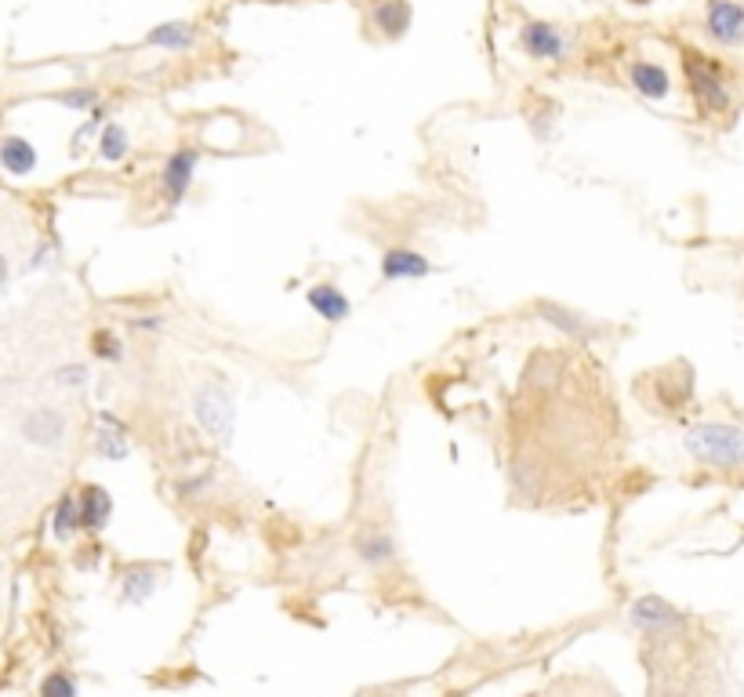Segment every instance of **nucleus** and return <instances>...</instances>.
<instances>
[{
  "mask_svg": "<svg viewBox=\"0 0 744 697\" xmlns=\"http://www.w3.org/2000/svg\"><path fill=\"white\" fill-rule=\"evenodd\" d=\"M683 444L701 465H715V469H740L744 465V429L740 426L701 422V426L686 429Z\"/></svg>",
  "mask_w": 744,
  "mask_h": 697,
  "instance_id": "obj_1",
  "label": "nucleus"
},
{
  "mask_svg": "<svg viewBox=\"0 0 744 697\" xmlns=\"http://www.w3.org/2000/svg\"><path fill=\"white\" fill-rule=\"evenodd\" d=\"M193 410L200 417V426L218 444H229V436H233V399H229V392L222 385H215V381L200 385L197 396H193Z\"/></svg>",
  "mask_w": 744,
  "mask_h": 697,
  "instance_id": "obj_2",
  "label": "nucleus"
},
{
  "mask_svg": "<svg viewBox=\"0 0 744 697\" xmlns=\"http://www.w3.org/2000/svg\"><path fill=\"white\" fill-rule=\"evenodd\" d=\"M686 80H690V91L697 98V105L704 113H722L730 105V87L726 80L719 77V69L712 62H704L701 55H686Z\"/></svg>",
  "mask_w": 744,
  "mask_h": 697,
  "instance_id": "obj_3",
  "label": "nucleus"
},
{
  "mask_svg": "<svg viewBox=\"0 0 744 697\" xmlns=\"http://www.w3.org/2000/svg\"><path fill=\"white\" fill-rule=\"evenodd\" d=\"M704 30L715 44L740 48L744 44V5L740 0H712L704 15Z\"/></svg>",
  "mask_w": 744,
  "mask_h": 697,
  "instance_id": "obj_4",
  "label": "nucleus"
},
{
  "mask_svg": "<svg viewBox=\"0 0 744 697\" xmlns=\"http://www.w3.org/2000/svg\"><path fill=\"white\" fill-rule=\"evenodd\" d=\"M629 618H632V625H639L643 632H675V628H683L686 625V618L668 603V600H661V596H639L632 607H629Z\"/></svg>",
  "mask_w": 744,
  "mask_h": 697,
  "instance_id": "obj_5",
  "label": "nucleus"
},
{
  "mask_svg": "<svg viewBox=\"0 0 744 697\" xmlns=\"http://www.w3.org/2000/svg\"><path fill=\"white\" fill-rule=\"evenodd\" d=\"M519 44L530 59H552L556 62V59L566 55V37L548 23H527L523 33H519Z\"/></svg>",
  "mask_w": 744,
  "mask_h": 697,
  "instance_id": "obj_6",
  "label": "nucleus"
},
{
  "mask_svg": "<svg viewBox=\"0 0 744 697\" xmlns=\"http://www.w3.org/2000/svg\"><path fill=\"white\" fill-rule=\"evenodd\" d=\"M197 153L193 150H179L168 164H164V193L168 200H182L193 186V175H197Z\"/></svg>",
  "mask_w": 744,
  "mask_h": 697,
  "instance_id": "obj_7",
  "label": "nucleus"
},
{
  "mask_svg": "<svg viewBox=\"0 0 744 697\" xmlns=\"http://www.w3.org/2000/svg\"><path fill=\"white\" fill-rule=\"evenodd\" d=\"M410 5L407 0H378V5L371 8V23L381 30V37H389V41H396V37H403L407 30H410Z\"/></svg>",
  "mask_w": 744,
  "mask_h": 697,
  "instance_id": "obj_8",
  "label": "nucleus"
},
{
  "mask_svg": "<svg viewBox=\"0 0 744 697\" xmlns=\"http://www.w3.org/2000/svg\"><path fill=\"white\" fill-rule=\"evenodd\" d=\"M381 272H385V280H421V276L432 272V265L421 254L400 247V251H389L381 258Z\"/></svg>",
  "mask_w": 744,
  "mask_h": 697,
  "instance_id": "obj_9",
  "label": "nucleus"
},
{
  "mask_svg": "<svg viewBox=\"0 0 744 697\" xmlns=\"http://www.w3.org/2000/svg\"><path fill=\"white\" fill-rule=\"evenodd\" d=\"M309 306L327 320V324H342L345 316H349V298L338 291V288H331V284H317V288H309Z\"/></svg>",
  "mask_w": 744,
  "mask_h": 697,
  "instance_id": "obj_10",
  "label": "nucleus"
},
{
  "mask_svg": "<svg viewBox=\"0 0 744 697\" xmlns=\"http://www.w3.org/2000/svg\"><path fill=\"white\" fill-rule=\"evenodd\" d=\"M632 87L643 95V98H668L672 84H668V73L654 62H632Z\"/></svg>",
  "mask_w": 744,
  "mask_h": 697,
  "instance_id": "obj_11",
  "label": "nucleus"
},
{
  "mask_svg": "<svg viewBox=\"0 0 744 697\" xmlns=\"http://www.w3.org/2000/svg\"><path fill=\"white\" fill-rule=\"evenodd\" d=\"M109 516H113V498L102 487H87L80 494V523L87 530H102L109 523Z\"/></svg>",
  "mask_w": 744,
  "mask_h": 697,
  "instance_id": "obj_12",
  "label": "nucleus"
},
{
  "mask_svg": "<svg viewBox=\"0 0 744 697\" xmlns=\"http://www.w3.org/2000/svg\"><path fill=\"white\" fill-rule=\"evenodd\" d=\"M95 444H98V454L102 458H113V462H120V458H127V440H124V429H120V422L113 414H98V433H95Z\"/></svg>",
  "mask_w": 744,
  "mask_h": 697,
  "instance_id": "obj_13",
  "label": "nucleus"
},
{
  "mask_svg": "<svg viewBox=\"0 0 744 697\" xmlns=\"http://www.w3.org/2000/svg\"><path fill=\"white\" fill-rule=\"evenodd\" d=\"M149 44L168 51H189L197 44V30L189 23H161L157 30H149Z\"/></svg>",
  "mask_w": 744,
  "mask_h": 697,
  "instance_id": "obj_14",
  "label": "nucleus"
},
{
  "mask_svg": "<svg viewBox=\"0 0 744 697\" xmlns=\"http://www.w3.org/2000/svg\"><path fill=\"white\" fill-rule=\"evenodd\" d=\"M0 164L12 175H30L37 168V150L26 138H5V142H0Z\"/></svg>",
  "mask_w": 744,
  "mask_h": 697,
  "instance_id": "obj_15",
  "label": "nucleus"
},
{
  "mask_svg": "<svg viewBox=\"0 0 744 697\" xmlns=\"http://www.w3.org/2000/svg\"><path fill=\"white\" fill-rule=\"evenodd\" d=\"M537 313H541L552 327H559V331H566V335H574V338H581V342L595 335V327H592L584 316H577V313H570V309H563V306H556V302H541Z\"/></svg>",
  "mask_w": 744,
  "mask_h": 697,
  "instance_id": "obj_16",
  "label": "nucleus"
},
{
  "mask_svg": "<svg viewBox=\"0 0 744 697\" xmlns=\"http://www.w3.org/2000/svg\"><path fill=\"white\" fill-rule=\"evenodd\" d=\"M157 592V571L153 567H134L124 574V600L127 603H145Z\"/></svg>",
  "mask_w": 744,
  "mask_h": 697,
  "instance_id": "obj_17",
  "label": "nucleus"
},
{
  "mask_svg": "<svg viewBox=\"0 0 744 697\" xmlns=\"http://www.w3.org/2000/svg\"><path fill=\"white\" fill-rule=\"evenodd\" d=\"M23 433H26L30 440H37V444H59V436H62V417L51 414V410H37L33 417H26Z\"/></svg>",
  "mask_w": 744,
  "mask_h": 697,
  "instance_id": "obj_18",
  "label": "nucleus"
},
{
  "mask_svg": "<svg viewBox=\"0 0 744 697\" xmlns=\"http://www.w3.org/2000/svg\"><path fill=\"white\" fill-rule=\"evenodd\" d=\"M127 150H131V138H127V131H124L120 124H109V127L102 131L98 157H102V160H109V164H116V160H124V157H127Z\"/></svg>",
  "mask_w": 744,
  "mask_h": 697,
  "instance_id": "obj_19",
  "label": "nucleus"
},
{
  "mask_svg": "<svg viewBox=\"0 0 744 697\" xmlns=\"http://www.w3.org/2000/svg\"><path fill=\"white\" fill-rule=\"evenodd\" d=\"M80 527V505H77V498H62L59 501V509H55V537H73V530Z\"/></svg>",
  "mask_w": 744,
  "mask_h": 697,
  "instance_id": "obj_20",
  "label": "nucleus"
},
{
  "mask_svg": "<svg viewBox=\"0 0 744 697\" xmlns=\"http://www.w3.org/2000/svg\"><path fill=\"white\" fill-rule=\"evenodd\" d=\"M392 552H396V545H392V537L389 534H374V537H367V541H360V560L363 564H385V560H392Z\"/></svg>",
  "mask_w": 744,
  "mask_h": 697,
  "instance_id": "obj_21",
  "label": "nucleus"
},
{
  "mask_svg": "<svg viewBox=\"0 0 744 697\" xmlns=\"http://www.w3.org/2000/svg\"><path fill=\"white\" fill-rule=\"evenodd\" d=\"M95 356H102V360H120V356H124L120 338L109 335V331H98V335H95Z\"/></svg>",
  "mask_w": 744,
  "mask_h": 697,
  "instance_id": "obj_22",
  "label": "nucleus"
},
{
  "mask_svg": "<svg viewBox=\"0 0 744 697\" xmlns=\"http://www.w3.org/2000/svg\"><path fill=\"white\" fill-rule=\"evenodd\" d=\"M41 693H48V697H73V693H77V683L66 679V675H48V679L41 683Z\"/></svg>",
  "mask_w": 744,
  "mask_h": 697,
  "instance_id": "obj_23",
  "label": "nucleus"
},
{
  "mask_svg": "<svg viewBox=\"0 0 744 697\" xmlns=\"http://www.w3.org/2000/svg\"><path fill=\"white\" fill-rule=\"evenodd\" d=\"M95 91L91 87H80V91H66V95H59V102L62 105H69V109H91L95 105Z\"/></svg>",
  "mask_w": 744,
  "mask_h": 697,
  "instance_id": "obj_24",
  "label": "nucleus"
},
{
  "mask_svg": "<svg viewBox=\"0 0 744 697\" xmlns=\"http://www.w3.org/2000/svg\"><path fill=\"white\" fill-rule=\"evenodd\" d=\"M84 378H87L84 367H66V371H59V381H66V385H77V381H84Z\"/></svg>",
  "mask_w": 744,
  "mask_h": 697,
  "instance_id": "obj_25",
  "label": "nucleus"
},
{
  "mask_svg": "<svg viewBox=\"0 0 744 697\" xmlns=\"http://www.w3.org/2000/svg\"><path fill=\"white\" fill-rule=\"evenodd\" d=\"M134 327H142V331H161L164 324H161V316H142V320H134Z\"/></svg>",
  "mask_w": 744,
  "mask_h": 697,
  "instance_id": "obj_26",
  "label": "nucleus"
},
{
  "mask_svg": "<svg viewBox=\"0 0 744 697\" xmlns=\"http://www.w3.org/2000/svg\"><path fill=\"white\" fill-rule=\"evenodd\" d=\"M5 280H8V261H5V254H0V288H5Z\"/></svg>",
  "mask_w": 744,
  "mask_h": 697,
  "instance_id": "obj_27",
  "label": "nucleus"
},
{
  "mask_svg": "<svg viewBox=\"0 0 744 697\" xmlns=\"http://www.w3.org/2000/svg\"><path fill=\"white\" fill-rule=\"evenodd\" d=\"M632 5H650V0H632Z\"/></svg>",
  "mask_w": 744,
  "mask_h": 697,
  "instance_id": "obj_28",
  "label": "nucleus"
}]
</instances>
